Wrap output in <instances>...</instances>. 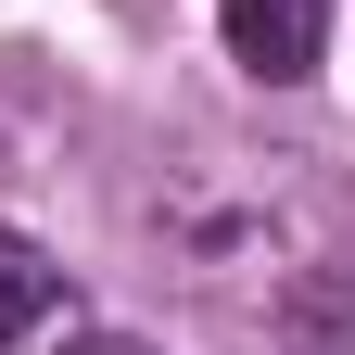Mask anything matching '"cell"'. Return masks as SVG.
<instances>
[{
	"label": "cell",
	"instance_id": "cell-4",
	"mask_svg": "<svg viewBox=\"0 0 355 355\" xmlns=\"http://www.w3.org/2000/svg\"><path fill=\"white\" fill-rule=\"evenodd\" d=\"M0 165H13V127H0Z\"/></svg>",
	"mask_w": 355,
	"mask_h": 355
},
{
	"label": "cell",
	"instance_id": "cell-1",
	"mask_svg": "<svg viewBox=\"0 0 355 355\" xmlns=\"http://www.w3.org/2000/svg\"><path fill=\"white\" fill-rule=\"evenodd\" d=\"M216 38H229L241 76L292 89V76H318V51H330V0H216Z\"/></svg>",
	"mask_w": 355,
	"mask_h": 355
},
{
	"label": "cell",
	"instance_id": "cell-3",
	"mask_svg": "<svg viewBox=\"0 0 355 355\" xmlns=\"http://www.w3.org/2000/svg\"><path fill=\"white\" fill-rule=\"evenodd\" d=\"M76 355H153L140 330H76Z\"/></svg>",
	"mask_w": 355,
	"mask_h": 355
},
{
	"label": "cell",
	"instance_id": "cell-2",
	"mask_svg": "<svg viewBox=\"0 0 355 355\" xmlns=\"http://www.w3.org/2000/svg\"><path fill=\"white\" fill-rule=\"evenodd\" d=\"M51 304H64V266L51 254H38L26 229H0V355H13L38 318H51Z\"/></svg>",
	"mask_w": 355,
	"mask_h": 355
}]
</instances>
